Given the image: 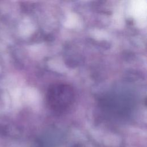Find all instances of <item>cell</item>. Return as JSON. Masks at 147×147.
Wrapping results in <instances>:
<instances>
[{"label": "cell", "mask_w": 147, "mask_h": 147, "mask_svg": "<svg viewBox=\"0 0 147 147\" xmlns=\"http://www.w3.org/2000/svg\"><path fill=\"white\" fill-rule=\"evenodd\" d=\"M75 97L74 90L70 85L56 83L48 88L46 100L51 109L55 111L62 112L72 105Z\"/></svg>", "instance_id": "6da1fadb"}]
</instances>
